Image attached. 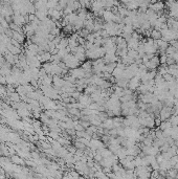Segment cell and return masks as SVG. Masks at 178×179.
<instances>
[{"mask_svg": "<svg viewBox=\"0 0 178 179\" xmlns=\"http://www.w3.org/2000/svg\"><path fill=\"white\" fill-rule=\"evenodd\" d=\"M152 36L154 37V38H157V39H159V38H161V35L158 33V32H153Z\"/></svg>", "mask_w": 178, "mask_h": 179, "instance_id": "cell-1", "label": "cell"}, {"mask_svg": "<svg viewBox=\"0 0 178 179\" xmlns=\"http://www.w3.org/2000/svg\"><path fill=\"white\" fill-rule=\"evenodd\" d=\"M79 179H84V178H82V177H81V178H79Z\"/></svg>", "mask_w": 178, "mask_h": 179, "instance_id": "cell-2", "label": "cell"}]
</instances>
